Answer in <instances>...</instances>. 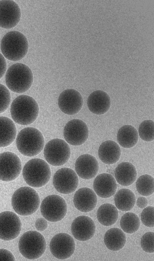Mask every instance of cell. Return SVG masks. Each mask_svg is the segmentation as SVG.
<instances>
[{"instance_id": "83f0119b", "label": "cell", "mask_w": 154, "mask_h": 261, "mask_svg": "<svg viewBox=\"0 0 154 261\" xmlns=\"http://www.w3.org/2000/svg\"><path fill=\"white\" fill-rule=\"evenodd\" d=\"M114 201L118 209L126 211L133 208L136 202V198L134 193L131 190L127 188H122L116 193Z\"/></svg>"}, {"instance_id": "277c9868", "label": "cell", "mask_w": 154, "mask_h": 261, "mask_svg": "<svg viewBox=\"0 0 154 261\" xmlns=\"http://www.w3.org/2000/svg\"><path fill=\"white\" fill-rule=\"evenodd\" d=\"M16 144L19 152L23 155L32 157L39 154L43 150L44 139L41 132L33 127L21 130L16 138Z\"/></svg>"}, {"instance_id": "d6986e66", "label": "cell", "mask_w": 154, "mask_h": 261, "mask_svg": "<svg viewBox=\"0 0 154 261\" xmlns=\"http://www.w3.org/2000/svg\"><path fill=\"white\" fill-rule=\"evenodd\" d=\"M97 202V196L91 189L83 187L79 189L75 192L73 202L76 208L83 212H88L93 210Z\"/></svg>"}, {"instance_id": "4dcf8cb0", "label": "cell", "mask_w": 154, "mask_h": 261, "mask_svg": "<svg viewBox=\"0 0 154 261\" xmlns=\"http://www.w3.org/2000/svg\"><path fill=\"white\" fill-rule=\"evenodd\" d=\"M154 122L151 120L143 121L138 128V133L140 138L146 141H151L154 139Z\"/></svg>"}, {"instance_id": "f546056e", "label": "cell", "mask_w": 154, "mask_h": 261, "mask_svg": "<svg viewBox=\"0 0 154 261\" xmlns=\"http://www.w3.org/2000/svg\"><path fill=\"white\" fill-rule=\"evenodd\" d=\"M154 179L148 174L141 175L137 179L136 187L138 192L144 196H148L152 194L154 191Z\"/></svg>"}, {"instance_id": "4316f807", "label": "cell", "mask_w": 154, "mask_h": 261, "mask_svg": "<svg viewBox=\"0 0 154 261\" xmlns=\"http://www.w3.org/2000/svg\"><path fill=\"white\" fill-rule=\"evenodd\" d=\"M118 211L116 207L110 203L101 205L97 212V217L99 222L106 226L114 224L118 218Z\"/></svg>"}, {"instance_id": "3957f363", "label": "cell", "mask_w": 154, "mask_h": 261, "mask_svg": "<svg viewBox=\"0 0 154 261\" xmlns=\"http://www.w3.org/2000/svg\"><path fill=\"white\" fill-rule=\"evenodd\" d=\"M33 80L31 70L22 63L13 64L6 72V85L9 89L15 93H23L27 91L31 87Z\"/></svg>"}, {"instance_id": "ab89813d", "label": "cell", "mask_w": 154, "mask_h": 261, "mask_svg": "<svg viewBox=\"0 0 154 261\" xmlns=\"http://www.w3.org/2000/svg\"></svg>"}, {"instance_id": "4fadbf2b", "label": "cell", "mask_w": 154, "mask_h": 261, "mask_svg": "<svg viewBox=\"0 0 154 261\" xmlns=\"http://www.w3.org/2000/svg\"><path fill=\"white\" fill-rule=\"evenodd\" d=\"M63 136L66 142L74 146L83 144L88 139L89 130L86 124L82 120L73 119L65 125Z\"/></svg>"}, {"instance_id": "2e32d148", "label": "cell", "mask_w": 154, "mask_h": 261, "mask_svg": "<svg viewBox=\"0 0 154 261\" xmlns=\"http://www.w3.org/2000/svg\"><path fill=\"white\" fill-rule=\"evenodd\" d=\"M59 108L66 114L72 115L78 113L82 108L83 100L80 94L73 89L63 91L58 100Z\"/></svg>"}, {"instance_id": "30bf717a", "label": "cell", "mask_w": 154, "mask_h": 261, "mask_svg": "<svg viewBox=\"0 0 154 261\" xmlns=\"http://www.w3.org/2000/svg\"><path fill=\"white\" fill-rule=\"evenodd\" d=\"M22 168L21 160L15 153L9 151L0 153V180L6 182L14 180Z\"/></svg>"}, {"instance_id": "44dd1931", "label": "cell", "mask_w": 154, "mask_h": 261, "mask_svg": "<svg viewBox=\"0 0 154 261\" xmlns=\"http://www.w3.org/2000/svg\"><path fill=\"white\" fill-rule=\"evenodd\" d=\"M110 99L105 92L97 90L88 96L87 102L89 110L93 113L100 115L106 113L110 108Z\"/></svg>"}, {"instance_id": "7a4b0ae2", "label": "cell", "mask_w": 154, "mask_h": 261, "mask_svg": "<svg viewBox=\"0 0 154 261\" xmlns=\"http://www.w3.org/2000/svg\"><path fill=\"white\" fill-rule=\"evenodd\" d=\"M27 38L21 33L12 31L6 33L1 43V49L3 56L8 60L14 61L23 59L29 49Z\"/></svg>"}, {"instance_id": "cb8c5ba5", "label": "cell", "mask_w": 154, "mask_h": 261, "mask_svg": "<svg viewBox=\"0 0 154 261\" xmlns=\"http://www.w3.org/2000/svg\"><path fill=\"white\" fill-rule=\"evenodd\" d=\"M17 133L13 121L7 117L0 116V147L11 145L16 139Z\"/></svg>"}, {"instance_id": "1f68e13d", "label": "cell", "mask_w": 154, "mask_h": 261, "mask_svg": "<svg viewBox=\"0 0 154 261\" xmlns=\"http://www.w3.org/2000/svg\"><path fill=\"white\" fill-rule=\"evenodd\" d=\"M11 101V96L9 90L5 86L0 84V114L7 109Z\"/></svg>"}, {"instance_id": "9a60e30c", "label": "cell", "mask_w": 154, "mask_h": 261, "mask_svg": "<svg viewBox=\"0 0 154 261\" xmlns=\"http://www.w3.org/2000/svg\"><path fill=\"white\" fill-rule=\"evenodd\" d=\"M21 11L18 4L12 0L0 1V27L11 29L20 21Z\"/></svg>"}, {"instance_id": "ba28073f", "label": "cell", "mask_w": 154, "mask_h": 261, "mask_svg": "<svg viewBox=\"0 0 154 261\" xmlns=\"http://www.w3.org/2000/svg\"><path fill=\"white\" fill-rule=\"evenodd\" d=\"M44 157L50 164L60 166L66 163L71 155V150L68 144L59 138L53 139L48 142L44 150Z\"/></svg>"}, {"instance_id": "603a6c76", "label": "cell", "mask_w": 154, "mask_h": 261, "mask_svg": "<svg viewBox=\"0 0 154 261\" xmlns=\"http://www.w3.org/2000/svg\"><path fill=\"white\" fill-rule=\"evenodd\" d=\"M114 176L117 182L123 186L132 184L135 181L137 172L135 167L131 163L123 162L116 168Z\"/></svg>"}, {"instance_id": "e0dca14e", "label": "cell", "mask_w": 154, "mask_h": 261, "mask_svg": "<svg viewBox=\"0 0 154 261\" xmlns=\"http://www.w3.org/2000/svg\"><path fill=\"white\" fill-rule=\"evenodd\" d=\"M71 231L76 239L80 241H86L94 236L96 231V226L93 221L89 217L80 216L73 221Z\"/></svg>"}, {"instance_id": "7c38bea8", "label": "cell", "mask_w": 154, "mask_h": 261, "mask_svg": "<svg viewBox=\"0 0 154 261\" xmlns=\"http://www.w3.org/2000/svg\"><path fill=\"white\" fill-rule=\"evenodd\" d=\"M78 175L72 169L63 168L58 169L54 174L53 183L59 193L68 194L73 192L79 185Z\"/></svg>"}, {"instance_id": "74e56055", "label": "cell", "mask_w": 154, "mask_h": 261, "mask_svg": "<svg viewBox=\"0 0 154 261\" xmlns=\"http://www.w3.org/2000/svg\"><path fill=\"white\" fill-rule=\"evenodd\" d=\"M148 204L147 199L144 197H139L137 201V206L141 208H145Z\"/></svg>"}, {"instance_id": "5bb4252c", "label": "cell", "mask_w": 154, "mask_h": 261, "mask_svg": "<svg viewBox=\"0 0 154 261\" xmlns=\"http://www.w3.org/2000/svg\"><path fill=\"white\" fill-rule=\"evenodd\" d=\"M21 228V220L15 213L8 211L0 213V239L10 241L15 239Z\"/></svg>"}, {"instance_id": "ac0fdd59", "label": "cell", "mask_w": 154, "mask_h": 261, "mask_svg": "<svg viewBox=\"0 0 154 261\" xmlns=\"http://www.w3.org/2000/svg\"><path fill=\"white\" fill-rule=\"evenodd\" d=\"M75 168L77 175L81 178L90 179L95 177L99 170V164L96 158L88 154L81 155L76 159Z\"/></svg>"}, {"instance_id": "8d00e7d4", "label": "cell", "mask_w": 154, "mask_h": 261, "mask_svg": "<svg viewBox=\"0 0 154 261\" xmlns=\"http://www.w3.org/2000/svg\"><path fill=\"white\" fill-rule=\"evenodd\" d=\"M7 69L6 62L4 56L0 53V79L4 75Z\"/></svg>"}, {"instance_id": "7402d4cb", "label": "cell", "mask_w": 154, "mask_h": 261, "mask_svg": "<svg viewBox=\"0 0 154 261\" xmlns=\"http://www.w3.org/2000/svg\"><path fill=\"white\" fill-rule=\"evenodd\" d=\"M99 158L103 163L112 164L119 160L121 150L119 146L114 141L107 140L102 143L98 150Z\"/></svg>"}, {"instance_id": "d6a6232c", "label": "cell", "mask_w": 154, "mask_h": 261, "mask_svg": "<svg viewBox=\"0 0 154 261\" xmlns=\"http://www.w3.org/2000/svg\"><path fill=\"white\" fill-rule=\"evenodd\" d=\"M154 235L153 232L145 233L140 239V245L143 250L148 253L154 252Z\"/></svg>"}, {"instance_id": "836d02e7", "label": "cell", "mask_w": 154, "mask_h": 261, "mask_svg": "<svg viewBox=\"0 0 154 261\" xmlns=\"http://www.w3.org/2000/svg\"><path fill=\"white\" fill-rule=\"evenodd\" d=\"M154 208L151 206L147 207L142 211L140 218L145 226L150 227H154Z\"/></svg>"}, {"instance_id": "9c48e42d", "label": "cell", "mask_w": 154, "mask_h": 261, "mask_svg": "<svg viewBox=\"0 0 154 261\" xmlns=\"http://www.w3.org/2000/svg\"><path fill=\"white\" fill-rule=\"evenodd\" d=\"M67 208L66 202L60 196L49 195L42 201L40 211L43 217L48 221L55 222L62 220L65 216Z\"/></svg>"}, {"instance_id": "8992f818", "label": "cell", "mask_w": 154, "mask_h": 261, "mask_svg": "<svg viewBox=\"0 0 154 261\" xmlns=\"http://www.w3.org/2000/svg\"><path fill=\"white\" fill-rule=\"evenodd\" d=\"M24 180L30 186L39 188L46 185L49 181L51 172L48 164L44 160L34 158L27 162L22 170Z\"/></svg>"}, {"instance_id": "d590c367", "label": "cell", "mask_w": 154, "mask_h": 261, "mask_svg": "<svg viewBox=\"0 0 154 261\" xmlns=\"http://www.w3.org/2000/svg\"><path fill=\"white\" fill-rule=\"evenodd\" d=\"M35 226L38 231H43L47 228L48 227V222L44 218H39L35 221Z\"/></svg>"}, {"instance_id": "d4e9b609", "label": "cell", "mask_w": 154, "mask_h": 261, "mask_svg": "<svg viewBox=\"0 0 154 261\" xmlns=\"http://www.w3.org/2000/svg\"><path fill=\"white\" fill-rule=\"evenodd\" d=\"M106 247L110 250L117 251L122 249L126 242L125 233L119 228H111L107 231L104 237Z\"/></svg>"}, {"instance_id": "e575fe53", "label": "cell", "mask_w": 154, "mask_h": 261, "mask_svg": "<svg viewBox=\"0 0 154 261\" xmlns=\"http://www.w3.org/2000/svg\"><path fill=\"white\" fill-rule=\"evenodd\" d=\"M13 254L9 250L0 249V261H15Z\"/></svg>"}, {"instance_id": "8fae6325", "label": "cell", "mask_w": 154, "mask_h": 261, "mask_svg": "<svg viewBox=\"0 0 154 261\" xmlns=\"http://www.w3.org/2000/svg\"><path fill=\"white\" fill-rule=\"evenodd\" d=\"M75 246L73 238L65 233H59L54 235L49 244L51 254L56 258L61 260L71 257L75 252Z\"/></svg>"}, {"instance_id": "f1b7e54d", "label": "cell", "mask_w": 154, "mask_h": 261, "mask_svg": "<svg viewBox=\"0 0 154 261\" xmlns=\"http://www.w3.org/2000/svg\"><path fill=\"white\" fill-rule=\"evenodd\" d=\"M140 222L139 218L135 214L128 212L122 217L120 225L125 232L132 234L136 232L139 229Z\"/></svg>"}, {"instance_id": "ffe728a7", "label": "cell", "mask_w": 154, "mask_h": 261, "mask_svg": "<svg viewBox=\"0 0 154 261\" xmlns=\"http://www.w3.org/2000/svg\"><path fill=\"white\" fill-rule=\"evenodd\" d=\"M94 190L100 197L107 198L115 193L117 184L115 179L111 174L103 173L97 176L93 184Z\"/></svg>"}, {"instance_id": "6da1fadb", "label": "cell", "mask_w": 154, "mask_h": 261, "mask_svg": "<svg viewBox=\"0 0 154 261\" xmlns=\"http://www.w3.org/2000/svg\"><path fill=\"white\" fill-rule=\"evenodd\" d=\"M39 111L38 104L32 97L21 95L16 98L11 106L10 113L14 121L17 124L26 125L37 119Z\"/></svg>"}, {"instance_id": "f35d334b", "label": "cell", "mask_w": 154, "mask_h": 261, "mask_svg": "<svg viewBox=\"0 0 154 261\" xmlns=\"http://www.w3.org/2000/svg\"><path fill=\"white\" fill-rule=\"evenodd\" d=\"M0 191H1V188H0Z\"/></svg>"}, {"instance_id": "5b68a950", "label": "cell", "mask_w": 154, "mask_h": 261, "mask_svg": "<svg viewBox=\"0 0 154 261\" xmlns=\"http://www.w3.org/2000/svg\"><path fill=\"white\" fill-rule=\"evenodd\" d=\"M40 199L37 192L29 187H21L16 190L11 198L13 209L18 214L27 216L35 213L40 205Z\"/></svg>"}, {"instance_id": "484cf974", "label": "cell", "mask_w": 154, "mask_h": 261, "mask_svg": "<svg viewBox=\"0 0 154 261\" xmlns=\"http://www.w3.org/2000/svg\"><path fill=\"white\" fill-rule=\"evenodd\" d=\"M119 143L122 147L130 148L134 146L138 140V134L136 129L129 125L122 126L119 130L117 135Z\"/></svg>"}, {"instance_id": "52a82bcc", "label": "cell", "mask_w": 154, "mask_h": 261, "mask_svg": "<svg viewBox=\"0 0 154 261\" xmlns=\"http://www.w3.org/2000/svg\"><path fill=\"white\" fill-rule=\"evenodd\" d=\"M46 246V243L43 236L35 230L24 233L18 243L20 253L25 258L31 260L41 257L45 253Z\"/></svg>"}]
</instances>
